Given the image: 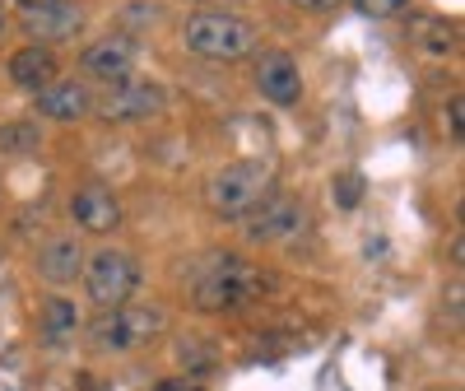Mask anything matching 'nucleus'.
<instances>
[{
	"mask_svg": "<svg viewBox=\"0 0 465 391\" xmlns=\"http://www.w3.org/2000/svg\"><path fill=\"white\" fill-rule=\"evenodd\" d=\"M252 80H256V94L275 107H293L302 98V75H298V61L289 52H261Z\"/></svg>",
	"mask_w": 465,
	"mask_h": 391,
	"instance_id": "obj_7",
	"label": "nucleus"
},
{
	"mask_svg": "<svg viewBox=\"0 0 465 391\" xmlns=\"http://www.w3.org/2000/svg\"><path fill=\"white\" fill-rule=\"evenodd\" d=\"M302 206L293 201V196H284V191H270L265 201L247 215V238L252 243H280V238H289V233H298L302 228Z\"/></svg>",
	"mask_w": 465,
	"mask_h": 391,
	"instance_id": "obj_10",
	"label": "nucleus"
},
{
	"mask_svg": "<svg viewBox=\"0 0 465 391\" xmlns=\"http://www.w3.org/2000/svg\"><path fill=\"white\" fill-rule=\"evenodd\" d=\"M191 5H205V10H223V15H232V5H242V0H191Z\"/></svg>",
	"mask_w": 465,
	"mask_h": 391,
	"instance_id": "obj_23",
	"label": "nucleus"
},
{
	"mask_svg": "<svg viewBox=\"0 0 465 391\" xmlns=\"http://www.w3.org/2000/svg\"><path fill=\"white\" fill-rule=\"evenodd\" d=\"M270 191H275V164L270 159H238L205 182V206L223 219H247Z\"/></svg>",
	"mask_w": 465,
	"mask_h": 391,
	"instance_id": "obj_3",
	"label": "nucleus"
},
{
	"mask_svg": "<svg viewBox=\"0 0 465 391\" xmlns=\"http://www.w3.org/2000/svg\"><path fill=\"white\" fill-rule=\"evenodd\" d=\"M363 19H396V15H405V5L410 0H349Z\"/></svg>",
	"mask_w": 465,
	"mask_h": 391,
	"instance_id": "obj_18",
	"label": "nucleus"
},
{
	"mask_svg": "<svg viewBox=\"0 0 465 391\" xmlns=\"http://www.w3.org/2000/svg\"><path fill=\"white\" fill-rule=\"evenodd\" d=\"M19 28L33 37L37 47H47V43H70V37L84 28V10L70 5V0H52V5L24 10V15H19Z\"/></svg>",
	"mask_w": 465,
	"mask_h": 391,
	"instance_id": "obj_8",
	"label": "nucleus"
},
{
	"mask_svg": "<svg viewBox=\"0 0 465 391\" xmlns=\"http://www.w3.org/2000/svg\"><path fill=\"white\" fill-rule=\"evenodd\" d=\"M84 331V317H80V307H74L70 298H47L43 303V312H37V336H43L52 349H65V345H74V336Z\"/></svg>",
	"mask_w": 465,
	"mask_h": 391,
	"instance_id": "obj_15",
	"label": "nucleus"
},
{
	"mask_svg": "<svg viewBox=\"0 0 465 391\" xmlns=\"http://www.w3.org/2000/svg\"><path fill=\"white\" fill-rule=\"evenodd\" d=\"M19 5H24V10H33V5H52V0H19Z\"/></svg>",
	"mask_w": 465,
	"mask_h": 391,
	"instance_id": "obj_24",
	"label": "nucleus"
},
{
	"mask_svg": "<svg viewBox=\"0 0 465 391\" xmlns=\"http://www.w3.org/2000/svg\"><path fill=\"white\" fill-rule=\"evenodd\" d=\"M153 391H205V386H196V382H186V377H168V382H159Z\"/></svg>",
	"mask_w": 465,
	"mask_h": 391,
	"instance_id": "obj_22",
	"label": "nucleus"
},
{
	"mask_svg": "<svg viewBox=\"0 0 465 391\" xmlns=\"http://www.w3.org/2000/svg\"><path fill=\"white\" fill-rule=\"evenodd\" d=\"M177 359H182L186 368H210V364H214V355L201 345V336H186V340L177 345Z\"/></svg>",
	"mask_w": 465,
	"mask_h": 391,
	"instance_id": "obj_19",
	"label": "nucleus"
},
{
	"mask_svg": "<svg viewBox=\"0 0 465 391\" xmlns=\"http://www.w3.org/2000/svg\"><path fill=\"white\" fill-rule=\"evenodd\" d=\"M43 149V126L28 122V116H19V122H5L0 126V154L5 159H28V154Z\"/></svg>",
	"mask_w": 465,
	"mask_h": 391,
	"instance_id": "obj_16",
	"label": "nucleus"
},
{
	"mask_svg": "<svg viewBox=\"0 0 465 391\" xmlns=\"http://www.w3.org/2000/svg\"><path fill=\"white\" fill-rule=\"evenodd\" d=\"M135 61H140V47H135V37L126 33H116V37H103V43H89L80 65L84 75H94V80H107V85H122L135 75Z\"/></svg>",
	"mask_w": 465,
	"mask_h": 391,
	"instance_id": "obj_9",
	"label": "nucleus"
},
{
	"mask_svg": "<svg viewBox=\"0 0 465 391\" xmlns=\"http://www.w3.org/2000/svg\"><path fill=\"white\" fill-rule=\"evenodd\" d=\"M140 289V261L122 247H103L84 261V294L98 312L131 303V294Z\"/></svg>",
	"mask_w": 465,
	"mask_h": 391,
	"instance_id": "obj_5",
	"label": "nucleus"
},
{
	"mask_svg": "<svg viewBox=\"0 0 465 391\" xmlns=\"http://www.w3.org/2000/svg\"><path fill=\"white\" fill-rule=\"evenodd\" d=\"M182 47L201 61H242L261 47V28L247 24L242 15L223 10H196L182 24Z\"/></svg>",
	"mask_w": 465,
	"mask_h": 391,
	"instance_id": "obj_2",
	"label": "nucleus"
},
{
	"mask_svg": "<svg viewBox=\"0 0 465 391\" xmlns=\"http://www.w3.org/2000/svg\"><path fill=\"white\" fill-rule=\"evenodd\" d=\"M363 191H368L363 173H335L331 177V196H335L340 210H359L363 206Z\"/></svg>",
	"mask_w": 465,
	"mask_h": 391,
	"instance_id": "obj_17",
	"label": "nucleus"
},
{
	"mask_svg": "<svg viewBox=\"0 0 465 391\" xmlns=\"http://www.w3.org/2000/svg\"><path fill=\"white\" fill-rule=\"evenodd\" d=\"M70 215L74 224H80L84 233H112V228H122V201H116V191L112 186H80L70 196Z\"/></svg>",
	"mask_w": 465,
	"mask_h": 391,
	"instance_id": "obj_11",
	"label": "nucleus"
},
{
	"mask_svg": "<svg viewBox=\"0 0 465 391\" xmlns=\"http://www.w3.org/2000/svg\"><path fill=\"white\" fill-rule=\"evenodd\" d=\"M293 10H312V15H326V10H335L340 0H289Z\"/></svg>",
	"mask_w": 465,
	"mask_h": 391,
	"instance_id": "obj_20",
	"label": "nucleus"
},
{
	"mask_svg": "<svg viewBox=\"0 0 465 391\" xmlns=\"http://www.w3.org/2000/svg\"><path fill=\"white\" fill-rule=\"evenodd\" d=\"M168 103V94L153 85V80H122L112 85L103 103H94L103 112V122H149V116H159Z\"/></svg>",
	"mask_w": 465,
	"mask_h": 391,
	"instance_id": "obj_6",
	"label": "nucleus"
},
{
	"mask_svg": "<svg viewBox=\"0 0 465 391\" xmlns=\"http://www.w3.org/2000/svg\"><path fill=\"white\" fill-rule=\"evenodd\" d=\"M460 112H465V103L451 98V103H447V122H451V135H456V140H460V131H465V126H460Z\"/></svg>",
	"mask_w": 465,
	"mask_h": 391,
	"instance_id": "obj_21",
	"label": "nucleus"
},
{
	"mask_svg": "<svg viewBox=\"0 0 465 391\" xmlns=\"http://www.w3.org/2000/svg\"><path fill=\"white\" fill-rule=\"evenodd\" d=\"M5 24H10V19H5V5H0V33H5Z\"/></svg>",
	"mask_w": 465,
	"mask_h": 391,
	"instance_id": "obj_25",
	"label": "nucleus"
},
{
	"mask_svg": "<svg viewBox=\"0 0 465 391\" xmlns=\"http://www.w3.org/2000/svg\"><path fill=\"white\" fill-rule=\"evenodd\" d=\"M37 276H43L47 285L65 289L84 276V247L74 238H52L43 252H37Z\"/></svg>",
	"mask_w": 465,
	"mask_h": 391,
	"instance_id": "obj_13",
	"label": "nucleus"
},
{
	"mask_svg": "<svg viewBox=\"0 0 465 391\" xmlns=\"http://www.w3.org/2000/svg\"><path fill=\"white\" fill-rule=\"evenodd\" d=\"M37 112L52 122H84L94 112V94L80 80H52L47 89H37Z\"/></svg>",
	"mask_w": 465,
	"mask_h": 391,
	"instance_id": "obj_12",
	"label": "nucleus"
},
{
	"mask_svg": "<svg viewBox=\"0 0 465 391\" xmlns=\"http://www.w3.org/2000/svg\"><path fill=\"white\" fill-rule=\"evenodd\" d=\"M168 322L159 307H140V303H122V307H107L89 322V345L98 355H131V349L149 345Z\"/></svg>",
	"mask_w": 465,
	"mask_h": 391,
	"instance_id": "obj_4",
	"label": "nucleus"
},
{
	"mask_svg": "<svg viewBox=\"0 0 465 391\" xmlns=\"http://www.w3.org/2000/svg\"><path fill=\"white\" fill-rule=\"evenodd\" d=\"M10 80L19 85V89H47L52 80H61V61H56V52L52 47H19L15 56H10Z\"/></svg>",
	"mask_w": 465,
	"mask_h": 391,
	"instance_id": "obj_14",
	"label": "nucleus"
},
{
	"mask_svg": "<svg viewBox=\"0 0 465 391\" xmlns=\"http://www.w3.org/2000/svg\"><path fill=\"white\" fill-rule=\"evenodd\" d=\"M275 289V276L261 266H252L247 256H214L210 266H201L196 276H191V303L201 312H238L256 298H265Z\"/></svg>",
	"mask_w": 465,
	"mask_h": 391,
	"instance_id": "obj_1",
	"label": "nucleus"
}]
</instances>
